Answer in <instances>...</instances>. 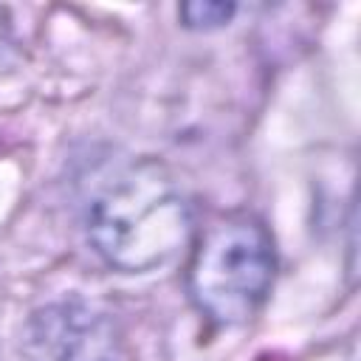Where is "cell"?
<instances>
[{
    "label": "cell",
    "instance_id": "6da1fadb",
    "mask_svg": "<svg viewBox=\"0 0 361 361\" xmlns=\"http://www.w3.org/2000/svg\"><path fill=\"white\" fill-rule=\"evenodd\" d=\"M189 209L172 175L158 161L121 169L90 203L87 237L96 254L124 271L141 274L169 262L189 240Z\"/></svg>",
    "mask_w": 361,
    "mask_h": 361
},
{
    "label": "cell",
    "instance_id": "7a4b0ae2",
    "mask_svg": "<svg viewBox=\"0 0 361 361\" xmlns=\"http://www.w3.org/2000/svg\"><path fill=\"white\" fill-rule=\"evenodd\" d=\"M274 243L251 214L212 223L189 262L192 302L217 324H243L274 282Z\"/></svg>",
    "mask_w": 361,
    "mask_h": 361
},
{
    "label": "cell",
    "instance_id": "3957f363",
    "mask_svg": "<svg viewBox=\"0 0 361 361\" xmlns=\"http://www.w3.org/2000/svg\"><path fill=\"white\" fill-rule=\"evenodd\" d=\"M39 361H130L116 322L85 302H59L39 310L28 327Z\"/></svg>",
    "mask_w": 361,
    "mask_h": 361
},
{
    "label": "cell",
    "instance_id": "277c9868",
    "mask_svg": "<svg viewBox=\"0 0 361 361\" xmlns=\"http://www.w3.org/2000/svg\"><path fill=\"white\" fill-rule=\"evenodd\" d=\"M237 6L234 3H217V0H197V3H183L178 8L180 20L192 31H214L223 28L234 17Z\"/></svg>",
    "mask_w": 361,
    "mask_h": 361
}]
</instances>
